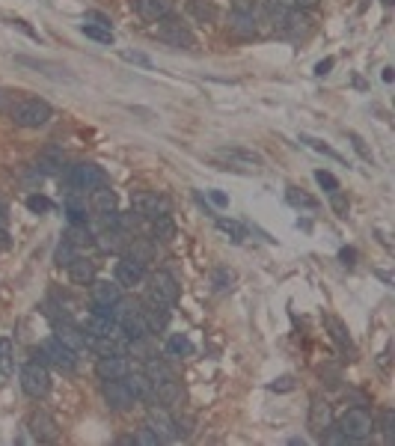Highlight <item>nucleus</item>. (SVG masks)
Wrapping results in <instances>:
<instances>
[{"instance_id": "obj_1", "label": "nucleus", "mask_w": 395, "mask_h": 446, "mask_svg": "<svg viewBox=\"0 0 395 446\" xmlns=\"http://www.w3.org/2000/svg\"><path fill=\"white\" fill-rule=\"evenodd\" d=\"M336 428L345 434L348 443H363V441H369V437L378 432V423H374V416L366 408H348L345 414L339 416Z\"/></svg>"}, {"instance_id": "obj_2", "label": "nucleus", "mask_w": 395, "mask_h": 446, "mask_svg": "<svg viewBox=\"0 0 395 446\" xmlns=\"http://www.w3.org/2000/svg\"><path fill=\"white\" fill-rule=\"evenodd\" d=\"M9 116H12V122L21 125V128H42V125H48L53 110L42 98H21V102H15L9 107Z\"/></svg>"}, {"instance_id": "obj_3", "label": "nucleus", "mask_w": 395, "mask_h": 446, "mask_svg": "<svg viewBox=\"0 0 395 446\" xmlns=\"http://www.w3.org/2000/svg\"><path fill=\"white\" fill-rule=\"evenodd\" d=\"M18 381H21L24 396H30L36 401L45 399V396H48V390H51V375H48V369H45L42 360L24 363V369H21V375H18Z\"/></svg>"}, {"instance_id": "obj_4", "label": "nucleus", "mask_w": 395, "mask_h": 446, "mask_svg": "<svg viewBox=\"0 0 395 446\" xmlns=\"http://www.w3.org/2000/svg\"><path fill=\"white\" fill-rule=\"evenodd\" d=\"M214 158L223 161V169H256L262 167V155L247 146H220L217 152H214Z\"/></svg>"}, {"instance_id": "obj_5", "label": "nucleus", "mask_w": 395, "mask_h": 446, "mask_svg": "<svg viewBox=\"0 0 395 446\" xmlns=\"http://www.w3.org/2000/svg\"><path fill=\"white\" fill-rule=\"evenodd\" d=\"M66 182L80 191H95V187L107 185V173L98 164H75L66 169Z\"/></svg>"}, {"instance_id": "obj_6", "label": "nucleus", "mask_w": 395, "mask_h": 446, "mask_svg": "<svg viewBox=\"0 0 395 446\" xmlns=\"http://www.w3.org/2000/svg\"><path fill=\"white\" fill-rule=\"evenodd\" d=\"M155 36L160 42H167V45H173V48H193V33L187 30V27L178 21V18H173V15H167V18H160L158 21V30H155Z\"/></svg>"}, {"instance_id": "obj_7", "label": "nucleus", "mask_w": 395, "mask_h": 446, "mask_svg": "<svg viewBox=\"0 0 395 446\" xmlns=\"http://www.w3.org/2000/svg\"><path fill=\"white\" fill-rule=\"evenodd\" d=\"M39 360L53 363L62 372H71L77 366V351H71V348L62 345L60 339H48V342H42V348H39Z\"/></svg>"}, {"instance_id": "obj_8", "label": "nucleus", "mask_w": 395, "mask_h": 446, "mask_svg": "<svg viewBox=\"0 0 395 446\" xmlns=\"http://www.w3.org/2000/svg\"><path fill=\"white\" fill-rule=\"evenodd\" d=\"M149 298L158 303H167V307H176L178 303V280L169 271H155L149 280Z\"/></svg>"}, {"instance_id": "obj_9", "label": "nucleus", "mask_w": 395, "mask_h": 446, "mask_svg": "<svg viewBox=\"0 0 395 446\" xmlns=\"http://www.w3.org/2000/svg\"><path fill=\"white\" fill-rule=\"evenodd\" d=\"M122 298V285L119 283H107V280H93L89 289V301H93V312L110 316V307Z\"/></svg>"}, {"instance_id": "obj_10", "label": "nucleus", "mask_w": 395, "mask_h": 446, "mask_svg": "<svg viewBox=\"0 0 395 446\" xmlns=\"http://www.w3.org/2000/svg\"><path fill=\"white\" fill-rule=\"evenodd\" d=\"M146 425L160 437V441H176V437H178V434H176V419L169 416L167 408L152 405L149 414H146Z\"/></svg>"}, {"instance_id": "obj_11", "label": "nucleus", "mask_w": 395, "mask_h": 446, "mask_svg": "<svg viewBox=\"0 0 395 446\" xmlns=\"http://www.w3.org/2000/svg\"><path fill=\"white\" fill-rule=\"evenodd\" d=\"M30 434L39 443H57V437H60L57 419L51 414H45V410H33L30 414Z\"/></svg>"}, {"instance_id": "obj_12", "label": "nucleus", "mask_w": 395, "mask_h": 446, "mask_svg": "<svg viewBox=\"0 0 395 446\" xmlns=\"http://www.w3.org/2000/svg\"><path fill=\"white\" fill-rule=\"evenodd\" d=\"M131 209H134V214L152 220V218H158L160 211H167V200L158 193H152V191H137L131 196Z\"/></svg>"}, {"instance_id": "obj_13", "label": "nucleus", "mask_w": 395, "mask_h": 446, "mask_svg": "<svg viewBox=\"0 0 395 446\" xmlns=\"http://www.w3.org/2000/svg\"><path fill=\"white\" fill-rule=\"evenodd\" d=\"M101 396H104V401H107V408H110V410H128V408L134 405V396H131V390L125 387L122 378L104 381Z\"/></svg>"}, {"instance_id": "obj_14", "label": "nucleus", "mask_w": 395, "mask_h": 446, "mask_svg": "<svg viewBox=\"0 0 395 446\" xmlns=\"http://www.w3.org/2000/svg\"><path fill=\"white\" fill-rule=\"evenodd\" d=\"M307 425H309L312 437H318V441H321V434H324L327 428L333 425V408H330L327 401L315 399V401H312V405H309V416H307Z\"/></svg>"}, {"instance_id": "obj_15", "label": "nucleus", "mask_w": 395, "mask_h": 446, "mask_svg": "<svg viewBox=\"0 0 395 446\" xmlns=\"http://www.w3.org/2000/svg\"><path fill=\"white\" fill-rule=\"evenodd\" d=\"M173 307H167V303H158V301H146V307H140V312H143V318H146V325H149V333H160V330H167V325H169V312Z\"/></svg>"}, {"instance_id": "obj_16", "label": "nucleus", "mask_w": 395, "mask_h": 446, "mask_svg": "<svg viewBox=\"0 0 395 446\" xmlns=\"http://www.w3.org/2000/svg\"><path fill=\"white\" fill-rule=\"evenodd\" d=\"M128 360H125V354H110V357H98L95 363V375L101 381H116V378H125L128 375Z\"/></svg>"}, {"instance_id": "obj_17", "label": "nucleus", "mask_w": 395, "mask_h": 446, "mask_svg": "<svg viewBox=\"0 0 395 446\" xmlns=\"http://www.w3.org/2000/svg\"><path fill=\"white\" fill-rule=\"evenodd\" d=\"M143 277H146V265L137 262V259H131V256H122L119 262H116V283L119 285H137L143 283Z\"/></svg>"}, {"instance_id": "obj_18", "label": "nucleus", "mask_w": 395, "mask_h": 446, "mask_svg": "<svg viewBox=\"0 0 395 446\" xmlns=\"http://www.w3.org/2000/svg\"><path fill=\"white\" fill-rule=\"evenodd\" d=\"M62 209L71 218V223H86V211H89V196L86 191H80V187H71L66 193V200H62Z\"/></svg>"}, {"instance_id": "obj_19", "label": "nucleus", "mask_w": 395, "mask_h": 446, "mask_svg": "<svg viewBox=\"0 0 395 446\" xmlns=\"http://www.w3.org/2000/svg\"><path fill=\"white\" fill-rule=\"evenodd\" d=\"M122 381H125V387L131 390L134 401H155V384L146 378V372H131L128 369V375H125Z\"/></svg>"}, {"instance_id": "obj_20", "label": "nucleus", "mask_w": 395, "mask_h": 446, "mask_svg": "<svg viewBox=\"0 0 395 446\" xmlns=\"http://www.w3.org/2000/svg\"><path fill=\"white\" fill-rule=\"evenodd\" d=\"M134 9L143 21H160L173 15V0H134Z\"/></svg>"}, {"instance_id": "obj_21", "label": "nucleus", "mask_w": 395, "mask_h": 446, "mask_svg": "<svg viewBox=\"0 0 395 446\" xmlns=\"http://www.w3.org/2000/svg\"><path fill=\"white\" fill-rule=\"evenodd\" d=\"M53 339H60V342L69 345L71 351H80V348H86L84 327H75V325H69V321H57V327H53Z\"/></svg>"}, {"instance_id": "obj_22", "label": "nucleus", "mask_w": 395, "mask_h": 446, "mask_svg": "<svg viewBox=\"0 0 395 446\" xmlns=\"http://www.w3.org/2000/svg\"><path fill=\"white\" fill-rule=\"evenodd\" d=\"M93 244L98 250H104V253H122L125 244H128V238H125V232L119 226H107L104 232H98Z\"/></svg>"}, {"instance_id": "obj_23", "label": "nucleus", "mask_w": 395, "mask_h": 446, "mask_svg": "<svg viewBox=\"0 0 395 446\" xmlns=\"http://www.w3.org/2000/svg\"><path fill=\"white\" fill-rule=\"evenodd\" d=\"M89 211H95L98 218H104V214H113L116 211V193L110 191V185L89 191Z\"/></svg>"}, {"instance_id": "obj_24", "label": "nucleus", "mask_w": 395, "mask_h": 446, "mask_svg": "<svg viewBox=\"0 0 395 446\" xmlns=\"http://www.w3.org/2000/svg\"><path fill=\"white\" fill-rule=\"evenodd\" d=\"M176 220L169 211H160L158 218H152V238L160 241V244H169V241H176Z\"/></svg>"}, {"instance_id": "obj_25", "label": "nucleus", "mask_w": 395, "mask_h": 446, "mask_svg": "<svg viewBox=\"0 0 395 446\" xmlns=\"http://www.w3.org/2000/svg\"><path fill=\"white\" fill-rule=\"evenodd\" d=\"M66 268H69V277H71V283H75V285H93V280H95V262L77 256L75 262H69Z\"/></svg>"}, {"instance_id": "obj_26", "label": "nucleus", "mask_w": 395, "mask_h": 446, "mask_svg": "<svg viewBox=\"0 0 395 446\" xmlns=\"http://www.w3.org/2000/svg\"><path fill=\"white\" fill-rule=\"evenodd\" d=\"M229 30L238 36V39H253L259 33V21L256 15H244V12H232L229 18Z\"/></svg>"}, {"instance_id": "obj_27", "label": "nucleus", "mask_w": 395, "mask_h": 446, "mask_svg": "<svg viewBox=\"0 0 395 446\" xmlns=\"http://www.w3.org/2000/svg\"><path fill=\"white\" fill-rule=\"evenodd\" d=\"M119 327L110 316H101V312H89L86 321H84V333L86 336H104V333H113Z\"/></svg>"}, {"instance_id": "obj_28", "label": "nucleus", "mask_w": 395, "mask_h": 446, "mask_svg": "<svg viewBox=\"0 0 395 446\" xmlns=\"http://www.w3.org/2000/svg\"><path fill=\"white\" fill-rule=\"evenodd\" d=\"M155 401H160L164 408L178 405V401H182V384H178L176 378L155 384Z\"/></svg>"}, {"instance_id": "obj_29", "label": "nucleus", "mask_w": 395, "mask_h": 446, "mask_svg": "<svg viewBox=\"0 0 395 446\" xmlns=\"http://www.w3.org/2000/svg\"><path fill=\"white\" fill-rule=\"evenodd\" d=\"M187 15L200 24H211L217 21V6L211 0H187Z\"/></svg>"}, {"instance_id": "obj_30", "label": "nucleus", "mask_w": 395, "mask_h": 446, "mask_svg": "<svg viewBox=\"0 0 395 446\" xmlns=\"http://www.w3.org/2000/svg\"><path fill=\"white\" fill-rule=\"evenodd\" d=\"M122 256H131V259H137V262L149 265L152 256H155V247H152V241H146V238H134V241L128 238V244H125Z\"/></svg>"}, {"instance_id": "obj_31", "label": "nucleus", "mask_w": 395, "mask_h": 446, "mask_svg": "<svg viewBox=\"0 0 395 446\" xmlns=\"http://www.w3.org/2000/svg\"><path fill=\"white\" fill-rule=\"evenodd\" d=\"M146 378L152 384H160V381L176 378V372H173V366L167 360H160V357H146Z\"/></svg>"}, {"instance_id": "obj_32", "label": "nucleus", "mask_w": 395, "mask_h": 446, "mask_svg": "<svg viewBox=\"0 0 395 446\" xmlns=\"http://www.w3.org/2000/svg\"><path fill=\"white\" fill-rule=\"evenodd\" d=\"M62 167V149L60 146H48L39 152V158H36V169H42V173H57Z\"/></svg>"}, {"instance_id": "obj_33", "label": "nucleus", "mask_w": 395, "mask_h": 446, "mask_svg": "<svg viewBox=\"0 0 395 446\" xmlns=\"http://www.w3.org/2000/svg\"><path fill=\"white\" fill-rule=\"evenodd\" d=\"M119 327L125 330V336H128L131 342H134V339H146V336H149V325H146V318H143V312H140V309L134 312V316L125 318Z\"/></svg>"}, {"instance_id": "obj_34", "label": "nucleus", "mask_w": 395, "mask_h": 446, "mask_svg": "<svg viewBox=\"0 0 395 446\" xmlns=\"http://www.w3.org/2000/svg\"><path fill=\"white\" fill-rule=\"evenodd\" d=\"M62 238H66L69 244H75L77 250H80V247H89V244L95 241V235L86 229V223H71V226L66 229V235H62Z\"/></svg>"}, {"instance_id": "obj_35", "label": "nucleus", "mask_w": 395, "mask_h": 446, "mask_svg": "<svg viewBox=\"0 0 395 446\" xmlns=\"http://www.w3.org/2000/svg\"><path fill=\"white\" fill-rule=\"evenodd\" d=\"M80 33L86 36V39H93V42H98V45H113V30L110 27H101V24H84L80 27Z\"/></svg>"}, {"instance_id": "obj_36", "label": "nucleus", "mask_w": 395, "mask_h": 446, "mask_svg": "<svg viewBox=\"0 0 395 446\" xmlns=\"http://www.w3.org/2000/svg\"><path fill=\"white\" fill-rule=\"evenodd\" d=\"M75 259H77V247L69 244V241L62 238L60 244H57V250H53V262H57L60 268H66L69 262H75Z\"/></svg>"}, {"instance_id": "obj_37", "label": "nucleus", "mask_w": 395, "mask_h": 446, "mask_svg": "<svg viewBox=\"0 0 395 446\" xmlns=\"http://www.w3.org/2000/svg\"><path fill=\"white\" fill-rule=\"evenodd\" d=\"M217 229L226 232V235L235 241V244H241V241L247 238V229L241 226V223H235V220H226V218H217Z\"/></svg>"}, {"instance_id": "obj_38", "label": "nucleus", "mask_w": 395, "mask_h": 446, "mask_svg": "<svg viewBox=\"0 0 395 446\" xmlns=\"http://www.w3.org/2000/svg\"><path fill=\"white\" fill-rule=\"evenodd\" d=\"M300 143H307L309 149H315V152H321V155H327V158H333V161H342V155H339V152H333V149H330L324 140H318V137H309V134H300Z\"/></svg>"}, {"instance_id": "obj_39", "label": "nucleus", "mask_w": 395, "mask_h": 446, "mask_svg": "<svg viewBox=\"0 0 395 446\" xmlns=\"http://www.w3.org/2000/svg\"><path fill=\"white\" fill-rule=\"evenodd\" d=\"M191 339L182 336V333H176V336H169V342H167V351L173 354V357H182V354H191Z\"/></svg>"}, {"instance_id": "obj_40", "label": "nucleus", "mask_w": 395, "mask_h": 446, "mask_svg": "<svg viewBox=\"0 0 395 446\" xmlns=\"http://www.w3.org/2000/svg\"><path fill=\"white\" fill-rule=\"evenodd\" d=\"M285 200H289L291 205H298V209H318V202L312 200V196H307V193H300L298 187H289V193H285Z\"/></svg>"}, {"instance_id": "obj_41", "label": "nucleus", "mask_w": 395, "mask_h": 446, "mask_svg": "<svg viewBox=\"0 0 395 446\" xmlns=\"http://www.w3.org/2000/svg\"><path fill=\"white\" fill-rule=\"evenodd\" d=\"M12 372V342L6 336H0V375Z\"/></svg>"}, {"instance_id": "obj_42", "label": "nucleus", "mask_w": 395, "mask_h": 446, "mask_svg": "<svg viewBox=\"0 0 395 446\" xmlns=\"http://www.w3.org/2000/svg\"><path fill=\"white\" fill-rule=\"evenodd\" d=\"M330 330H333V339H336V342L339 345H342V348H348V351H351V336H348V330H345V325H342V321H339V318H330Z\"/></svg>"}, {"instance_id": "obj_43", "label": "nucleus", "mask_w": 395, "mask_h": 446, "mask_svg": "<svg viewBox=\"0 0 395 446\" xmlns=\"http://www.w3.org/2000/svg\"><path fill=\"white\" fill-rule=\"evenodd\" d=\"M27 209L36 211V214H45V211H51V200L42 193H30L27 196Z\"/></svg>"}, {"instance_id": "obj_44", "label": "nucleus", "mask_w": 395, "mask_h": 446, "mask_svg": "<svg viewBox=\"0 0 395 446\" xmlns=\"http://www.w3.org/2000/svg\"><path fill=\"white\" fill-rule=\"evenodd\" d=\"M315 182L324 187L327 193H333V191H339V178L333 176V173H327V169H315Z\"/></svg>"}, {"instance_id": "obj_45", "label": "nucleus", "mask_w": 395, "mask_h": 446, "mask_svg": "<svg viewBox=\"0 0 395 446\" xmlns=\"http://www.w3.org/2000/svg\"><path fill=\"white\" fill-rule=\"evenodd\" d=\"M122 60L125 62H134V66H143V69L155 66V62H152V57H146V54H140V51H122Z\"/></svg>"}, {"instance_id": "obj_46", "label": "nucleus", "mask_w": 395, "mask_h": 446, "mask_svg": "<svg viewBox=\"0 0 395 446\" xmlns=\"http://www.w3.org/2000/svg\"><path fill=\"white\" fill-rule=\"evenodd\" d=\"M134 443H140V446H158V443H160V437L146 425V428H140V432L134 434Z\"/></svg>"}, {"instance_id": "obj_47", "label": "nucleus", "mask_w": 395, "mask_h": 446, "mask_svg": "<svg viewBox=\"0 0 395 446\" xmlns=\"http://www.w3.org/2000/svg\"><path fill=\"white\" fill-rule=\"evenodd\" d=\"M229 3H232V9H235V12L256 15V9H259V3H262V0H229Z\"/></svg>"}, {"instance_id": "obj_48", "label": "nucleus", "mask_w": 395, "mask_h": 446, "mask_svg": "<svg viewBox=\"0 0 395 446\" xmlns=\"http://www.w3.org/2000/svg\"><path fill=\"white\" fill-rule=\"evenodd\" d=\"M330 202H333V209L339 211V218H348V209H351V205H348V200L339 191H333L330 193Z\"/></svg>"}, {"instance_id": "obj_49", "label": "nucleus", "mask_w": 395, "mask_h": 446, "mask_svg": "<svg viewBox=\"0 0 395 446\" xmlns=\"http://www.w3.org/2000/svg\"><path fill=\"white\" fill-rule=\"evenodd\" d=\"M191 425H193L191 416H178V419H176V434H178V437H191V432H193Z\"/></svg>"}, {"instance_id": "obj_50", "label": "nucleus", "mask_w": 395, "mask_h": 446, "mask_svg": "<svg viewBox=\"0 0 395 446\" xmlns=\"http://www.w3.org/2000/svg\"><path fill=\"white\" fill-rule=\"evenodd\" d=\"M392 410H383V423H381V428H383V437H387V443H392Z\"/></svg>"}, {"instance_id": "obj_51", "label": "nucleus", "mask_w": 395, "mask_h": 446, "mask_svg": "<svg viewBox=\"0 0 395 446\" xmlns=\"http://www.w3.org/2000/svg\"><path fill=\"white\" fill-rule=\"evenodd\" d=\"M348 137H351V143H354V149H357V152H360V155H363L366 161H372V155H369V149H366V143H363V137H360V134H354V131H351V134H348Z\"/></svg>"}, {"instance_id": "obj_52", "label": "nucleus", "mask_w": 395, "mask_h": 446, "mask_svg": "<svg viewBox=\"0 0 395 446\" xmlns=\"http://www.w3.org/2000/svg\"><path fill=\"white\" fill-rule=\"evenodd\" d=\"M336 66V60L333 57H327V60H321V62H315V75L318 78H324V75H330V69Z\"/></svg>"}, {"instance_id": "obj_53", "label": "nucleus", "mask_w": 395, "mask_h": 446, "mask_svg": "<svg viewBox=\"0 0 395 446\" xmlns=\"http://www.w3.org/2000/svg\"><path fill=\"white\" fill-rule=\"evenodd\" d=\"M208 196H211V202L217 205V209H226V205H229V196L223 191H208Z\"/></svg>"}, {"instance_id": "obj_54", "label": "nucleus", "mask_w": 395, "mask_h": 446, "mask_svg": "<svg viewBox=\"0 0 395 446\" xmlns=\"http://www.w3.org/2000/svg\"><path fill=\"white\" fill-rule=\"evenodd\" d=\"M86 21H95V24H101V27H110V18H107L104 12H86Z\"/></svg>"}, {"instance_id": "obj_55", "label": "nucleus", "mask_w": 395, "mask_h": 446, "mask_svg": "<svg viewBox=\"0 0 395 446\" xmlns=\"http://www.w3.org/2000/svg\"><path fill=\"white\" fill-rule=\"evenodd\" d=\"M294 3V9H300V12H307V9H315L321 0H291Z\"/></svg>"}, {"instance_id": "obj_56", "label": "nucleus", "mask_w": 395, "mask_h": 446, "mask_svg": "<svg viewBox=\"0 0 395 446\" xmlns=\"http://www.w3.org/2000/svg\"><path fill=\"white\" fill-rule=\"evenodd\" d=\"M339 259H342L345 265H354V259H357V250L351 247H345V250H339Z\"/></svg>"}, {"instance_id": "obj_57", "label": "nucleus", "mask_w": 395, "mask_h": 446, "mask_svg": "<svg viewBox=\"0 0 395 446\" xmlns=\"http://www.w3.org/2000/svg\"><path fill=\"white\" fill-rule=\"evenodd\" d=\"M214 283H217V289H226V283H232V277L226 271H217L214 274Z\"/></svg>"}, {"instance_id": "obj_58", "label": "nucleus", "mask_w": 395, "mask_h": 446, "mask_svg": "<svg viewBox=\"0 0 395 446\" xmlns=\"http://www.w3.org/2000/svg\"><path fill=\"white\" fill-rule=\"evenodd\" d=\"M9 247H12V238H9L6 226H0V250H9Z\"/></svg>"}, {"instance_id": "obj_59", "label": "nucleus", "mask_w": 395, "mask_h": 446, "mask_svg": "<svg viewBox=\"0 0 395 446\" xmlns=\"http://www.w3.org/2000/svg\"><path fill=\"white\" fill-rule=\"evenodd\" d=\"M6 223H9V205L0 200V226H6Z\"/></svg>"}, {"instance_id": "obj_60", "label": "nucleus", "mask_w": 395, "mask_h": 446, "mask_svg": "<svg viewBox=\"0 0 395 446\" xmlns=\"http://www.w3.org/2000/svg\"><path fill=\"white\" fill-rule=\"evenodd\" d=\"M283 384H271V390H291V378H280Z\"/></svg>"}, {"instance_id": "obj_61", "label": "nucleus", "mask_w": 395, "mask_h": 446, "mask_svg": "<svg viewBox=\"0 0 395 446\" xmlns=\"http://www.w3.org/2000/svg\"><path fill=\"white\" fill-rule=\"evenodd\" d=\"M383 84H392V69H383Z\"/></svg>"}, {"instance_id": "obj_62", "label": "nucleus", "mask_w": 395, "mask_h": 446, "mask_svg": "<svg viewBox=\"0 0 395 446\" xmlns=\"http://www.w3.org/2000/svg\"><path fill=\"white\" fill-rule=\"evenodd\" d=\"M3 104H6V95H3V93H0V110H3Z\"/></svg>"}, {"instance_id": "obj_63", "label": "nucleus", "mask_w": 395, "mask_h": 446, "mask_svg": "<svg viewBox=\"0 0 395 446\" xmlns=\"http://www.w3.org/2000/svg\"><path fill=\"white\" fill-rule=\"evenodd\" d=\"M381 3H383V6H392V3H395V0H381Z\"/></svg>"}]
</instances>
